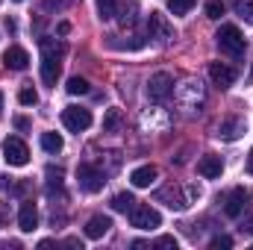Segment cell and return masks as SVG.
Instances as JSON below:
<instances>
[{"label": "cell", "instance_id": "cell-1", "mask_svg": "<svg viewBox=\"0 0 253 250\" xmlns=\"http://www.w3.org/2000/svg\"><path fill=\"white\" fill-rule=\"evenodd\" d=\"M62 53H65L62 44H56L50 39H42V80H44V85H56L59 71H62Z\"/></svg>", "mask_w": 253, "mask_h": 250}, {"label": "cell", "instance_id": "cell-2", "mask_svg": "<svg viewBox=\"0 0 253 250\" xmlns=\"http://www.w3.org/2000/svg\"><path fill=\"white\" fill-rule=\"evenodd\" d=\"M194 197H200V191L194 186H165V188H159V194H156L159 203H165V206H171L177 212L189 209L194 203Z\"/></svg>", "mask_w": 253, "mask_h": 250}, {"label": "cell", "instance_id": "cell-3", "mask_svg": "<svg viewBox=\"0 0 253 250\" xmlns=\"http://www.w3.org/2000/svg\"><path fill=\"white\" fill-rule=\"evenodd\" d=\"M218 47H221V53H227V56H242L245 53V47H248V42H245V36L239 33V27L236 24H221V30H218Z\"/></svg>", "mask_w": 253, "mask_h": 250}, {"label": "cell", "instance_id": "cell-4", "mask_svg": "<svg viewBox=\"0 0 253 250\" xmlns=\"http://www.w3.org/2000/svg\"><path fill=\"white\" fill-rule=\"evenodd\" d=\"M77 183H80V188H83V191L94 194V191H100V188L106 186V174H103L97 165L83 162V165L77 168Z\"/></svg>", "mask_w": 253, "mask_h": 250}, {"label": "cell", "instance_id": "cell-5", "mask_svg": "<svg viewBox=\"0 0 253 250\" xmlns=\"http://www.w3.org/2000/svg\"><path fill=\"white\" fill-rule=\"evenodd\" d=\"M171 94H174V80H171V74H165V71L153 74L150 83H147V97H150L153 103H165Z\"/></svg>", "mask_w": 253, "mask_h": 250}, {"label": "cell", "instance_id": "cell-6", "mask_svg": "<svg viewBox=\"0 0 253 250\" xmlns=\"http://www.w3.org/2000/svg\"><path fill=\"white\" fill-rule=\"evenodd\" d=\"M129 224L135 227V230H156L159 224H162V218H159V212L153 209V206H132L129 209Z\"/></svg>", "mask_w": 253, "mask_h": 250}, {"label": "cell", "instance_id": "cell-7", "mask_svg": "<svg viewBox=\"0 0 253 250\" xmlns=\"http://www.w3.org/2000/svg\"><path fill=\"white\" fill-rule=\"evenodd\" d=\"M147 36L156 42H168V39H174V27L168 24V18L162 12H150L147 15Z\"/></svg>", "mask_w": 253, "mask_h": 250}, {"label": "cell", "instance_id": "cell-8", "mask_svg": "<svg viewBox=\"0 0 253 250\" xmlns=\"http://www.w3.org/2000/svg\"><path fill=\"white\" fill-rule=\"evenodd\" d=\"M3 159H6L9 165L21 168V165L30 162V150H27V144H24L21 138H6V141H3Z\"/></svg>", "mask_w": 253, "mask_h": 250}, {"label": "cell", "instance_id": "cell-9", "mask_svg": "<svg viewBox=\"0 0 253 250\" xmlns=\"http://www.w3.org/2000/svg\"><path fill=\"white\" fill-rule=\"evenodd\" d=\"M62 124L71 129V132H83L91 126V112L83 109V106H68L62 112Z\"/></svg>", "mask_w": 253, "mask_h": 250}, {"label": "cell", "instance_id": "cell-10", "mask_svg": "<svg viewBox=\"0 0 253 250\" xmlns=\"http://www.w3.org/2000/svg\"><path fill=\"white\" fill-rule=\"evenodd\" d=\"M197 174L206 177V180H218V177L224 174V162H221V156H215V153L200 156V159H197Z\"/></svg>", "mask_w": 253, "mask_h": 250}, {"label": "cell", "instance_id": "cell-11", "mask_svg": "<svg viewBox=\"0 0 253 250\" xmlns=\"http://www.w3.org/2000/svg\"><path fill=\"white\" fill-rule=\"evenodd\" d=\"M209 80H212L218 88H230V85L236 83V71L224 62H212L209 65Z\"/></svg>", "mask_w": 253, "mask_h": 250}, {"label": "cell", "instance_id": "cell-12", "mask_svg": "<svg viewBox=\"0 0 253 250\" xmlns=\"http://www.w3.org/2000/svg\"><path fill=\"white\" fill-rule=\"evenodd\" d=\"M245 206H248V191H245V188H233V191L227 194V200H224L227 218H239V215L245 212Z\"/></svg>", "mask_w": 253, "mask_h": 250}, {"label": "cell", "instance_id": "cell-13", "mask_svg": "<svg viewBox=\"0 0 253 250\" xmlns=\"http://www.w3.org/2000/svg\"><path fill=\"white\" fill-rule=\"evenodd\" d=\"M177 97H180V103H183V106L197 109V106L203 103V88H200V83H183V85H180V91H177Z\"/></svg>", "mask_w": 253, "mask_h": 250}, {"label": "cell", "instance_id": "cell-14", "mask_svg": "<svg viewBox=\"0 0 253 250\" xmlns=\"http://www.w3.org/2000/svg\"><path fill=\"white\" fill-rule=\"evenodd\" d=\"M3 65L9 68V71H24L27 65H30V53L24 50V47H18V44H12L6 53H3Z\"/></svg>", "mask_w": 253, "mask_h": 250}, {"label": "cell", "instance_id": "cell-15", "mask_svg": "<svg viewBox=\"0 0 253 250\" xmlns=\"http://www.w3.org/2000/svg\"><path fill=\"white\" fill-rule=\"evenodd\" d=\"M18 227L24 230V233H33L36 227H39V209H36V203H21V212H18Z\"/></svg>", "mask_w": 253, "mask_h": 250}, {"label": "cell", "instance_id": "cell-16", "mask_svg": "<svg viewBox=\"0 0 253 250\" xmlns=\"http://www.w3.org/2000/svg\"><path fill=\"white\" fill-rule=\"evenodd\" d=\"M242 132H245V118H224L218 126V135L224 141H236V138H242Z\"/></svg>", "mask_w": 253, "mask_h": 250}, {"label": "cell", "instance_id": "cell-17", "mask_svg": "<svg viewBox=\"0 0 253 250\" xmlns=\"http://www.w3.org/2000/svg\"><path fill=\"white\" fill-rule=\"evenodd\" d=\"M156 177H159V171H156L153 165H141V168H135V171L129 174V183H132L135 188H147Z\"/></svg>", "mask_w": 253, "mask_h": 250}, {"label": "cell", "instance_id": "cell-18", "mask_svg": "<svg viewBox=\"0 0 253 250\" xmlns=\"http://www.w3.org/2000/svg\"><path fill=\"white\" fill-rule=\"evenodd\" d=\"M109 227H112V221H109L106 215H94V218H88V224H85V236H88V239H103V236L109 233Z\"/></svg>", "mask_w": 253, "mask_h": 250}, {"label": "cell", "instance_id": "cell-19", "mask_svg": "<svg viewBox=\"0 0 253 250\" xmlns=\"http://www.w3.org/2000/svg\"><path fill=\"white\" fill-rule=\"evenodd\" d=\"M230 6H233V12H236L242 21L253 24V0H230Z\"/></svg>", "mask_w": 253, "mask_h": 250}, {"label": "cell", "instance_id": "cell-20", "mask_svg": "<svg viewBox=\"0 0 253 250\" xmlns=\"http://www.w3.org/2000/svg\"><path fill=\"white\" fill-rule=\"evenodd\" d=\"M109 206H112L115 212H129V209L135 206V197H132V194H126V191H121V194H115V197H112V203H109Z\"/></svg>", "mask_w": 253, "mask_h": 250}, {"label": "cell", "instance_id": "cell-21", "mask_svg": "<svg viewBox=\"0 0 253 250\" xmlns=\"http://www.w3.org/2000/svg\"><path fill=\"white\" fill-rule=\"evenodd\" d=\"M42 147H44L47 153H59V150H62V135H59V132H44V135H42Z\"/></svg>", "mask_w": 253, "mask_h": 250}, {"label": "cell", "instance_id": "cell-22", "mask_svg": "<svg viewBox=\"0 0 253 250\" xmlns=\"http://www.w3.org/2000/svg\"><path fill=\"white\" fill-rule=\"evenodd\" d=\"M121 109H109L106 112V118H103V132H118L121 129Z\"/></svg>", "mask_w": 253, "mask_h": 250}, {"label": "cell", "instance_id": "cell-23", "mask_svg": "<svg viewBox=\"0 0 253 250\" xmlns=\"http://www.w3.org/2000/svg\"><path fill=\"white\" fill-rule=\"evenodd\" d=\"M194 0H168V12L171 15H189Z\"/></svg>", "mask_w": 253, "mask_h": 250}, {"label": "cell", "instance_id": "cell-24", "mask_svg": "<svg viewBox=\"0 0 253 250\" xmlns=\"http://www.w3.org/2000/svg\"><path fill=\"white\" fill-rule=\"evenodd\" d=\"M68 94H88V83L83 77H71L68 80Z\"/></svg>", "mask_w": 253, "mask_h": 250}, {"label": "cell", "instance_id": "cell-25", "mask_svg": "<svg viewBox=\"0 0 253 250\" xmlns=\"http://www.w3.org/2000/svg\"><path fill=\"white\" fill-rule=\"evenodd\" d=\"M18 100H21L24 106H36V103H39V94H36L33 85H24V88L18 91Z\"/></svg>", "mask_w": 253, "mask_h": 250}, {"label": "cell", "instance_id": "cell-26", "mask_svg": "<svg viewBox=\"0 0 253 250\" xmlns=\"http://www.w3.org/2000/svg\"><path fill=\"white\" fill-rule=\"evenodd\" d=\"M97 12H100L103 21L115 18V0H97Z\"/></svg>", "mask_w": 253, "mask_h": 250}, {"label": "cell", "instance_id": "cell-27", "mask_svg": "<svg viewBox=\"0 0 253 250\" xmlns=\"http://www.w3.org/2000/svg\"><path fill=\"white\" fill-rule=\"evenodd\" d=\"M224 9H227V6H224L221 0H209V3H206V15H209L212 21H218V18L224 15Z\"/></svg>", "mask_w": 253, "mask_h": 250}, {"label": "cell", "instance_id": "cell-28", "mask_svg": "<svg viewBox=\"0 0 253 250\" xmlns=\"http://www.w3.org/2000/svg\"><path fill=\"white\" fill-rule=\"evenodd\" d=\"M227 250V248H233V239H230V236H215V239H212V250Z\"/></svg>", "mask_w": 253, "mask_h": 250}, {"label": "cell", "instance_id": "cell-29", "mask_svg": "<svg viewBox=\"0 0 253 250\" xmlns=\"http://www.w3.org/2000/svg\"><path fill=\"white\" fill-rule=\"evenodd\" d=\"M153 248H174L177 250V239H174V236H162V239L153 242Z\"/></svg>", "mask_w": 253, "mask_h": 250}, {"label": "cell", "instance_id": "cell-30", "mask_svg": "<svg viewBox=\"0 0 253 250\" xmlns=\"http://www.w3.org/2000/svg\"><path fill=\"white\" fill-rule=\"evenodd\" d=\"M132 12H135V6H129V9H121V18H118V21H121V27H129V24H132Z\"/></svg>", "mask_w": 253, "mask_h": 250}, {"label": "cell", "instance_id": "cell-31", "mask_svg": "<svg viewBox=\"0 0 253 250\" xmlns=\"http://www.w3.org/2000/svg\"><path fill=\"white\" fill-rule=\"evenodd\" d=\"M242 230H245V233H253V209L245 215V221H242Z\"/></svg>", "mask_w": 253, "mask_h": 250}, {"label": "cell", "instance_id": "cell-32", "mask_svg": "<svg viewBox=\"0 0 253 250\" xmlns=\"http://www.w3.org/2000/svg\"><path fill=\"white\" fill-rule=\"evenodd\" d=\"M9 248L18 250V248H21V242H3V245H0V250H9Z\"/></svg>", "mask_w": 253, "mask_h": 250}, {"label": "cell", "instance_id": "cell-33", "mask_svg": "<svg viewBox=\"0 0 253 250\" xmlns=\"http://www.w3.org/2000/svg\"><path fill=\"white\" fill-rule=\"evenodd\" d=\"M71 0H44V6H68Z\"/></svg>", "mask_w": 253, "mask_h": 250}, {"label": "cell", "instance_id": "cell-34", "mask_svg": "<svg viewBox=\"0 0 253 250\" xmlns=\"http://www.w3.org/2000/svg\"><path fill=\"white\" fill-rule=\"evenodd\" d=\"M15 126L18 129H27V118H15Z\"/></svg>", "mask_w": 253, "mask_h": 250}, {"label": "cell", "instance_id": "cell-35", "mask_svg": "<svg viewBox=\"0 0 253 250\" xmlns=\"http://www.w3.org/2000/svg\"><path fill=\"white\" fill-rule=\"evenodd\" d=\"M248 171L253 174V150H251V156H248Z\"/></svg>", "mask_w": 253, "mask_h": 250}, {"label": "cell", "instance_id": "cell-36", "mask_svg": "<svg viewBox=\"0 0 253 250\" xmlns=\"http://www.w3.org/2000/svg\"><path fill=\"white\" fill-rule=\"evenodd\" d=\"M0 112H3V94H0Z\"/></svg>", "mask_w": 253, "mask_h": 250}, {"label": "cell", "instance_id": "cell-37", "mask_svg": "<svg viewBox=\"0 0 253 250\" xmlns=\"http://www.w3.org/2000/svg\"><path fill=\"white\" fill-rule=\"evenodd\" d=\"M251 80H253V68H251Z\"/></svg>", "mask_w": 253, "mask_h": 250}]
</instances>
